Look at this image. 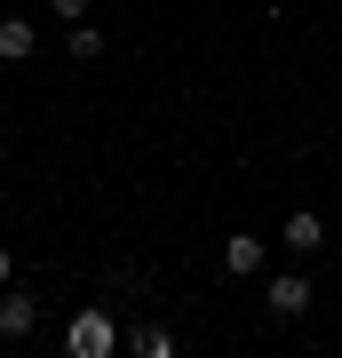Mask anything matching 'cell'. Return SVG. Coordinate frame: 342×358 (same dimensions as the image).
<instances>
[{
    "label": "cell",
    "instance_id": "6da1fadb",
    "mask_svg": "<svg viewBox=\"0 0 342 358\" xmlns=\"http://www.w3.org/2000/svg\"><path fill=\"white\" fill-rule=\"evenodd\" d=\"M64 350H72V358H112V350H120L112 310H80V319L64 327Z\"/></svg>",
    "mask_w": 342,
    "mask_h": 358
},
{
    "label": "cell",
    "instance_id": "7a4b0ae2",
    "mask_svg": "<svg viewBox=\"0 0 342 358\" xmlns=\"http://www.w3.org/2000/svg\"><path fill=\"white\" fill-rule=\"evenodd\" d=\"M32 319H40V303H32V294L0 287V343H16V334H32Z\"/></svg>",
    "mask_w": 342,
    "mask_h": 358
},
{
    "label": "cell",
    "instance_id": "3957f363",
    "mask_svg": "<svg viewBox=\"0 0 342 358\" xmlns=\"http://www.w3.org/2000/svg\"><path fill=\"white\" fill-rule=\"evenodd\" d=\"M223 271L231 279H255V271H263V239H255V231H231L223 239Z\"/></svg>",
    "mask_w": 342,
    "mask_h": 358
},
{
    "label": "cell",
    "instance_id": "277c9868",
    "mask_svg": "<svg viewBox=\"0 0 342 358\" xmlns=\"http://www.w3.org/2000/svg\"><path fill=\"white\" fill-rule=\"evenodd\" d=\"M271 310H279V319H303V310H311V279L279 271V279H271Z\"/></svg>",
    "mask_w": 342,
    "mask_h": 358
},
{
    "label": "cell",
    "instance_id": "5b68a950",
    "mask_svg": "<svg viewBox=\"0 0 342 358\" xmlns=\"http://www.w3.org/2000/svg\"><path fill=\"white\" fill-rule=\"evenodd\" d=\"M127 350H136V358H176V334H167L159 319H143L136 334H127Z\"/></svg>",
    "mask_w": 342,
    "mask_h": 358
},
{
    "label": "cell",
    "instance_id": "8992f818",
    "mask_svg": "<svg viewBox=\"0 0 342 358\" xmlns=\"http://www.w3.org/2000/svg\"><path fill=\"white\" fill-rule=\"evenodd\" d=\"M0 56H8V64H24V56H32V24H24V16L0 24Z\"/></svg>",
    "mask_w": 342,
    "mask_h": 358
},
{
    "label": "cell",
    "instance_id": "52a82bcc",
    "mask_svg": "<svg viewBox=\"0 0 342 358\" xmlns=\"http://www.w3.org/2000/svg\"><path fill=\"white\" fill-rule=\"evenodd\" d=\"M64 56H80V64H88V56H104V32H96V24H72V40H64Z\"/></svg>",
    "mask_w": 342,
    "mask_h": 358
},
{
    "label": "cell",
    "instance_id": "ba28073f",
    "mask_svg": "<svg viewBox=\"0 0 342 358\" xmlns=\"http://www.w3.org/2000/svg\"><path fill=\"white\" fill-rule=\"evenodd\" d=\"M318 239H327V223H318V215H294V223H287V247H303V255H311Z\"/></svg>",
    "mask_w": 342,
    "mask_h": 358
},
{
    "label": "cell",
    "instance_id": "9c48e42d",
    "mask_svg": "<svg viewBox=\"0 0 342 358\" xmlns=\"http://www.w3.org/2000/svg\"><path fill=\"white\" fill-rule=\"evenodd\" d=\"M48 8L64 16V24H88V0H48Z\"/></svg>",
    "mask_w": 342,
    "mask_h": 358
},
{
    "label": "cell",
    "instance_id": "30bf717a",
    "mask_svg": "<svg viewBox=\"0 0 342 358\" xmlns=\"http://www.w3.org/2000/svg\"><path fill=\"white\" fill-rule=\"evenodd\" d=\"M8 271H16V255H8V247H0V287H8Z\"/></svg>",
    "mask_w": 342,
    "mask_h": 358
}]
</instances>
